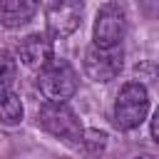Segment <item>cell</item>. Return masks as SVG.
<instances>
[{"label":"cell","mask_w":159,"mask_h":159,"mask_svg":"<svg viewBox=\"0 0 159 159\" xmlns=\"http://www.w3.org/2000/svg\"><path fill=\"white\" fill-rule=\"evenodd\" d=\"M37 124L50 132L52 137L67 142V144H82V124L77 119V114L65 104V102H52L47 99L40 112H37Z\"/></svg>","instance_id":"cell-1"},{"label":"cell","mask_w":159,"mask_h":159,"mask_svg":"<svg viewBox=\"0 0 159 159\" xmlns=\"http://www.w3.org/2000/svg\"><path fill=\"white\" fill-rule=\"evenodd\" d=\"M149 112V92L139 82H127L114 102V124L124 132L137 129Z\"/></svg>","instance_id":"cell-2"},{"label":"cell","mask_w":159,"mask_h":159,"mask_svg":"<svg viewBox=\"0 0 159 159\" xmlns=\"http://www.w3.org/2000/svg\"><path fill=\"white\" fill-rule=\"evenodd\" d=\"M37 87L42 92L45 99L52 102H65L77 92V72L72 70L70 62L65 60H52L50 65H45L40 70L37 77Z\"/></svg>","instance_id":"cell-3"},{"label":"cell","mask_w":159,"mask_h":159,"mask_svg":"<svg viewBox=\"0 0 159 159\" xmlns=\"http://www.w3.org/2000/svg\"><path fill=\"white\" fill-rule=\"evenodd\" d=\"M84 75L92 82H112L122 67H124V52L117 47H99V45H89L84 50Z\"/></svg>","instance_id":"cell-4"},{"label":"cell","mask_w":159,"mask_h":159,"mask_svg":"<svg viewBox=\"0 0 159 159\" xmlns=\"http://www.w3.org/2000/svg\"><path fill=\"white\" fill-rule=\"evenodd\" d=\"M124 32H127L124 7L119 2H114V0L104 2L97 10V17H94V45H99V47H117L124 40Z\"/></svg>","instance_id":"cell-5"},{"label":"cell","mask_w":159,"mask_h":159,"mask_svg":"<svg viewBox=\"0 0 159 159\" xmlns=\"http://www.w3.org/2000/svg\"><path fill=\"white\" fill-rule=\"evenodd\" d=\"M82 0H50L45 7V25L52 37H70L82 22Z\"/></svg>","instance_id":"cell-6"},{"label":"cell","mask_w":159,"mask_h":159,"mask_svg":"<svg viewBox=\"0 0 159 159\" xmlns=\"http://www.w3.org/2000/svg\"><path fill=\"white\" fill-rule=\"evenodd\" d=\"M17 55H20V62L30 70H42L45 65H50L55 60V47H52V40L42 32H32L27 35L20 47H17Z\"/></svg>","instance_id":"cell-7"},{"label":"cell","mask_w":159,"mask_h":159,"mask_svg":"<svg viewBox=\"0 0 159 159\" xmlns=\"http://www.w3.org/2000/svg\"><path fill=\"white\" fill-rule=\"evenodd\" d=\"M37 0H0V25L2 27H20L35 17Z\"/></svg>","instance_id":"cell-8"},{"label":"cell","mask_w":159,"mask_h":159,"mask_svg":"<svg viewBox=\"0 0 159 159\" xmlns=\"http://www.w3.org/2000/svg\"><path fill=\"white\" fill-rule=\"evenodd\" d=\"M22 99L10 92V89H0V124H20L22 122Z\"/></svg>","instance_id":"cell-9"},{"label":"cell","mask_w":159,"mask_h":159,"mask_svg":"<svg viewBox=\"0 0 159 159\" xmlns=\"http://www.w3.org/2000/svg\"><path fill=\"white\" fill-rule=\"evenodd\" d=\"M15 75H17V65L12 55L0 50V89H10V84L15 82Z\"/></svg>","instance_id":"cell-10"},{"label":"cell","mask_w":159,"mask_h":159,"mask_svg":"<svg viewBox=\"0 0 159 159\" xmlns=\"http://www.w3.org/2000/svg\"><path fill=\"white\" fill-rule=\"evenodd\" d=\"M82 144L87 149H92V152H99L107 144V134L104 132H97V129H87V132H82Z\"/></svg>","instance_id":"cell-11"},{"label":"cell","mask_w":159,"mask_h":159,"mask_svg":"<svg viewBox=\"0 0 159 159\" xmlns=\"http://www.w3.org/2000/svg\"><path fill=\"white\" fill-rule=\"evenodd\" d=\"M139 2V10L152 17V20H159V0H137Z\"/></svg>","instance_id":"cell-12"},{"label":"cell","mask_w":159,"mask_h":159,"mask_svg":"<svg viewBox=\"0 0 159 159\" xmlns=\"http://www.w3.org/2000/svg\"><path fill=\"white\" fill-rule=\"evenodd\" d=\"M152 139L159 144V109H157L154 117H152Z\"/></svg>","instance_id":"cell-13"}]
</instances>
